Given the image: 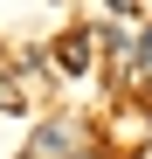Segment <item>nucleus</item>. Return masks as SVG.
Listing matches in <instances>:
<instances>
[{
    "instance_id": "nucleus-1",
    "label": "nucleus",
    "mask_w": 152,
    "mask_h": 159,
    "mask_svg": "<svg viewBox=\"0 0 152 159\" xmlns=\"http://www.w3.org/2000/svg\"><path fill=\"white\" fill-rule=\"evenodd\" d=\"M69 152H83V131L76 125H42V139H35L28 159H69Z\"/></svg>"
},
{
    "instance_id": "nucleus-2",
    "label": "nucleus",
    "mask_w": 152,
    "mask_h": 159,
    "mask_svg": "<svg viewBox=\"0 0 152 159\" xmlns=\"http://www.w3.org/2000/svg\"><path fill=\"white\" fill-rule=\"evenodd\" d=\"M90 42H97L90 28H69V35H56V62H62L69 76H83V69H90Z\"/></svg>"
},
{
    "instance_id": "nucleus-3",
    "label": "nucleus",
    "mask_w": 152,
    "mask_h": 159,
    "mask_svg": "<svg viewBox=\"0 0 152 159\" xmlns=\"http://www.w3.org/2000/svg\"><path fill=\"white\" fill-rule=\"evenodd\" d=\"M21 104H28V97L14 90V76H0V111H21Z\"/></svg>"
}]
</instances>
